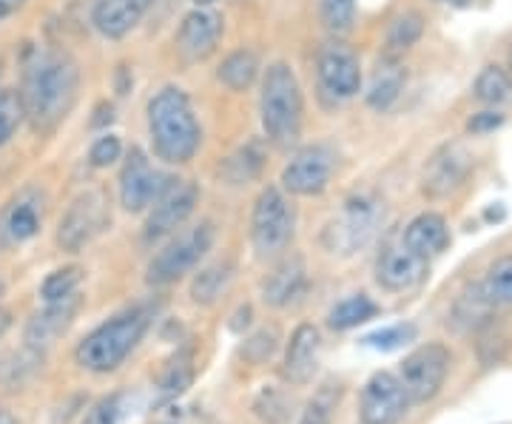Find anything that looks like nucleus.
Wrapping results in <instances>:
<instances>
[{
  "mask_svg": "<svg viewBox=\"0 0 512 424\" xmlns=\"http://www.w3.org/2000/svg\"><path fill=\"white\" fill-rule=\"evenodd\" d=\"M20 103L35 134H55L72 114L80 92V69L63 49H37L23 66Z\"/></svg>",
  "mask_w": 512,
  "mask_h": 424,
  "instance_id": "nucleus-1",
  "label": "nucleus"
},
{
  "mask_svg": "<svg viewBox=\"0 0 512 424\" xmlns=\"http://www.w3.org/2000/svg\"><path fill=\"white\" fill-rule=\"evenodd\" d=\"M148 134L157 157L168 166H185L200 151L202 131L183 89L165 86L148 100Z\"/></svg>",
  "mask_w": 512,
  "mask_h": 424,
  "instance_id": "nucleus-2",
  "label": "nucleus"
},
{
  "mask_svg": "<svg viewBox=\"0 0 512 424\" xmlns=\"http://www.w3.org/2000/svg\"><path fill=\"white\" fill-rule=\"evenodd\" d=\"M154 311H157L154 305H134L123 314L111 316L109 322L86 333V339L74 348V362L89 373L117 370L143 342V336L151 328Z\"/></svg>",
  "mask_w": 512,
  "mask_h": 424,
  "instance_id": "nucleus-3",
  "label": "nucleus"
},
{
  "mask_svg": "<svg viewBox=\"0 0 512 424\" xmlns=\"http://www.w3.org/2000/svg\"><path fill=\"white\" fill-rule=\"evenodd\" d=\"M259 114H262V129L268 143L276 148L296 146L302 134V114L305 100L299 80L288 63H271L262 77V94H259Z\"/></svg>",
  "mask_w": 512,
  "mask_h": 424,
  "instance_id": "nucleus-4",
  "label": "nucleus"
},
{
  "mask_svg": "<svg viewBox=\"0 0 512 424\" xmlns=\"http://www.w3.org/2000/svg\"><path fill=\"white\" fill-rule=\"evenodd\" d=\"M384 222V203L370 191L350 194L342 211L325 225L322 245L336 257H353L370 245Z\"/></svg>",
  "mask_w": 512,
  "mask_h": 424,
  "instance_id": "nucleus-5",
  "label": "nucleus"
},
{
  "mask_svg": "<svg viewBox=\"0 0 512 424\" xmlns=\"http://www.w3.org/2000/svg\"><path fill=\"white\" fill-rule=\"evenodd\" d=\"M214 222H200L197 228H188L183 234H174L168 237L163 248L154 254V259L148 262L146 282L154 285V288H165L171 282H177L185 274H191L197 265L202 262V257L211 251L214 245Z\"/></svg>",
  "mask_w": 512,
  "mask_h": 424,
  "instance_id": "nucleus-6",
  "label": "nucleus"
},
{
  "mask_svg": "<svg viewBox=\"0 0 512 424\" xmlns=\"http://www.w3.org/2000/svg\"><path fill=\"white\" fill-rule=\"evenodd\" d=\"M293 220L296 217H293V205L288 203V197L276 185L262 188L251 211V245H254L256 257L274 259L285 254L293 237Z\"/></svg>",
  "mask_w": 512,
  "mask_h": 424,
  "instance_id": "nucleus-7",
  "label": "nucleus"
},
{
  "mask_svg": "<svg viewBox=\"0 0 512 424\" xmlns=\"http://www.w3.org/2000/svg\"><path fill=\"white\" fill-rule=\"evenodd\" d=\"M450 365H453V353L441 342H427V345H419L416 351L407 353L396 376L402 382L410 405L433 402L450 376Z\"/></svg>",
  "mask_w": 512,
  "mask_h": 424,
  "instance_id": "nucleus-8",
  "label": "nucleus"
},
{
  "mask_svg": "<svg viewBox=\"0 0 512 424\" xmlns=\"http://www.w3.org/2000/svg\"><path fill=\"white\" fill-rule=\"evenodd\" d=\"M200 203V188L191 180H168L160 197L148 208L146 228H143V242L146 245H160L168 237H174L185 220L194 214Z\"/></svg>",
  "mask_w": 512,
  "mask_h": 424,
  "instance_id": "nucleus-9",
  "label": "nucleus"
},
{
  "mask_svg": "<svg viewBox=\"0 0 512 424\" xmlns=\"http://www.w3.org/2000/svg\"><path fill=\"white\" fill-rule=\"evenodd\" d=\"M109 220V200L103 197V191H97V188L83 191L74 197L72 205L66 208V214L60 217L57 245L69 254H77L106 228Z\"/></svg>",
  "mask_w": 512,
  "mask_h": 424,
  "instance_id": "nucleus-10",
  "label": "nucleus"
},
{
  "mask_svg": "<svg viewBox=\"0 0 512 424\" xmlns=\"http://www.w3.org/2000/svg\"><path fill=\"white\" fill-rule=\"evenodd\" d=\"M46 194L40 188H20L9 203L0 208V251H12L32 242L43 228Z\"/></svg>",
  "mask_w": 512,
  "mask_h": 424,
  "instance_id": "nucleus-11",
  "label": "nucleus"
},
{
  "mask_svg": "<svg viewBox=\"0 0 512 424\" xmlns=\"http://www.w3.org/2000/svg\"><path fill=\"white\" fill-rule=\"evenodd\" d=\"M410 410V399L402 382L390 370H376L359 393V422L362 424H399Z\"/></svg>",
  "mask_w": 512,
  "mask_h": 424,
  "instance_id": "nucleus-12",
  "label": "nucleus"
},
{
  "mask_svg": "<svg viewBox=\"0 0 512 424\" xmlns=\"http://www.w3.org/2000/svg\"><path fill=\"white\" fill-rule=\"evenodd\" d=\"M316 77H319V86L322 92L330 94L333 100H350L362 92V63L359 55L339 43V40H330L319 49L316 55Z\"/></svg>",
  "mask_w": 512,
  "mask_h": 424,
  "instance_id": "nucleus-13",
  "label": "nucleus"
},
{
  "mask_svg": "<svg viewBox=\"0 0 512 424\" xmlns=\"http://www.w3.org/2000/svg\"><path fill=\"white\" fill-rule=\"evenodd\" d=\"M168 180L171 177H165V174L151 168L146 151L134 146L128 151L123 171H120V205L126 208L128 214H143L160 197V191H163Z\"/></svg>",
  "mask_w": 512,
  "mask_h": 424,
  "instance_id": "nucleus-14",
  "label": "nucleus"
},
{
  "mask_svg": "<svg viewBox=\"0 0 512 424\" xmlns=\"http://www.w3.org/2000/svg\"><path fill=\"white\" fill-rule=\"evenodd\" d=\"M336 157L328 146H308L296 151L282 168V188L296 197H319L330 185Z\"/></svg>",
  "mask_w": 512,
  "mask_h": 424,
  "instance_id": "nucleus-15",
  "label": "nucleus"
},
{
  "mask_svg": "<svg viewBox=\"0 0 512 424\" xmlns=\"http://www.w3.org/2000/svg\"><path fill=\"white\" fill-rule=\"evenodd\" d=\"M473 154L461 143H447L441 146L430 163L424 168V180H421V188L427 197L439 200V197H450L453 191H458L461 185L467 183L470 171H473Z\"/></svg>",
  "mask_w": 512,
  "mask_h": 424,
  "instance_id": "nucleus-16",
  "label": "nucleus"
},
{
  "mask_svg": "<svg viewBox=\"0 0 512 424\" xmlns=\"http://www.w3.org/2000/svg\"><path fill=\"white\" fill-rule=\"evenodd\" d=\"M427 268H430V262L413 254L402 240L387 242L376 259V282L390 294H404L424 282Z\"/></svg>",
  "mask_w": 512,
  "mask_h": 424,
  "instance_id": "nucleus-17",
  "label": "nucleus"
},
{
  "mask_svg": "<svg viewBox=\"0 0 512 424\" xmlns=\"http://www.w3.org/2000/svg\"><path fill=\"white\" fill-rule=\"evenodd\" d=\"M80 305H83L80 291L72 296H66V299H57V302H46L43 311L32 314V319L26 322V331H23L26 348L35 353H43L46 348H52L57 339L69 331V325L74 322Z\"/></svg>",
  "mask_w": 512,
  "mask_h": 424,
  "instance_id": "nucleus-18",
  "label": "nucleus"
},
{
  "mask_svg": "<svg viewBox=\"0 0 512 424\" xmlns=\"http://www.w3.org/2000/svg\"><path fill=\"white\" fill-rule=\"evenodd\" d=\"M322 356V333L311 322H302L288 339L285 359H282V379L293 388L311 385Z\"/></svg>",
  "mask_w": 512,
  "mask_h": 424,
  "instance_id": "nucleus-19",
  "label": "nucleus"
},
{
  "mask_svg": "<svg viewBox=\"0 0 512 424\" xmlns=\"http://www.w3.org/2000/svg\"><path fill=\"white\" fill-rule=\"evenodd\" d=\"M308 291V268L302 257H285L262 282V302L276 311L296 305Z\"/></svg>",
  "mask_w": 512,
  "mask_h": 424,
  "instance_id": "nucleus-20",
  "label": "nucleus"
},
{
  "mask_svg": "<svg viewBox=\"0 0 512 424\" xmlns=\"http://www.w3.org/2000/svg\"><path fill=\"white\" fill-rule=\"evenodd\" d=\"M222 37V20L220 15L208 12L197 6L194 12H188L180 23L177 32V46L183 52L185 60H205L217 52Z\"/></svg>",
  "mask_w": 512,
  "mask_h": 424,
  "instance_id": "nucleus-21",
  "label": "nucleus"
},
{
  "mask_svg": "<svg viewBox=\"0 0 512 424\" xmlns=\"http://www.w3.org/2000/svg\"><path fill=\"white\" fill-rule=\"evenodd\" d=\"M154 0H97L92 12L94 29L109 40L126 37L137 23L146 18Z\"/></svg>",
  "mask_w": 512,
  "mask_h": 424,
  "instance_id": "nucleus-22",
  "label": "nucleus"
},
{
  "mask_svg": "<svg viewBox=\"0 0 512 424\" xmlns=\"http://www.w3.org/2000/svg\"><path fill=\"white\" fill-rule=\"evenodd\" d=\"M402 242L413 254H419L421 259L430 262L433 257H439V254L447 251V245H450V225L436 211H424V214L413 217L404 225Z\"/></svg>",
  "mask_w": 512,
  "mask_h": 424,
  "instance_id": "nucleus-23",
  "label": "nucleus"
},
{
  "mask_svg": "<svg viewBox=\"0 0 512 424\" xmlns=\"http://www.w3.org/2000/svg\"><path fill=\"white\" fill-rule=\"evenodd\" d=\"M404 83H407V69L402 66V60L384 55L373 77H370V86H367L365 92L367 106L373 111H379V114L390 111L396 106V100L402 97Z\"/></svg>",
  "mask_w": 512,
  "mask_h": 424,
  "instance_id": "nucleus-24",
  "label": "nucleus"
},
{
  "mask_svg": "<svg viewBox=\"0 0 512 424\" xmlns=\"http://www.w3.org/2000/svg\"><path fill=\"white\" fill-rule=\"evenodd\" d=\"M262 166H265V151H262V143L259 140H251L245 146H239L231 157H225L220 166L222 183L228 185H248L254 183L256 177L262 174Z\"/></svg>",
  "mask_w": 512,
  "mask_h": 424,
  "instance_id": "nucleus-25",
  "label": "nucleus"
},
{
  "mask_svg": "<svg viewBox=\"0 0 512 424\" xmlns=\"http://www.w3.org/2000/svg\"><path fill=\"white\" fill-rule=\"evenodd\" d=\"M478 296L490 305V308H510L512 305V257L495 259L487 268V274L481 282H476Z\"/></svg>",
  "mask_w": 512,
  "mask_h": 424,
  "instance_id": "nucleus-26",
  "label": "nucleus"
},
{
  "mask_svg": "<svg viewBox=\"0 0 512 424\" xmlns=\"http://www.w3.org/2000/svg\"><path fill=\"white\" fill-rule=\"evenodd\" d=\"M473 97L490 109L507 106V103H512V74L501 66H495V63L484 66L478 72L476 83H473Z\"/></svg>",
  "mask_w": 512,
  "mask_h": 424,
  "instance_id": "nucleus-27",
  "label": "nucleus"
},
{
  "mask_svg": "<svg viewBox=\"0 0 512 424\" xmlns=\"http://www.w3.org/2000/svg\"><path fill=\"white\" fill-rule=\"evenodd\" d=\"M234 282V265L228 262H214L208 268H202L200 274L191 282V299L197 305H214Z\"/></svg>",
  "mask_w": 512,
  "mask_h": 424,
  "instance_id": "nucleus-28",
  "label": "nucleus"
},
{
  "mask_svg": "<svg viewBox=\"0 0 512 424\" xmlns=\"http://www.w3.org/2000/svg\"><path fill=\"white\" fill-rule=\"evenodd\" d=\"M379 316V305L367 294H353L342 299L328 314V325L333 331H353L359 325H365L370 319Z\"/></svg>",
  "mask_w": 512,
  "mask_h": 424,
  "instance_id": "nucleus-29",
  "label": "nucleus"
},
{
  "mask_svg": "<svg viewBox=\"0 0 512 424\" xmlns=\"http://www.w3.org/2000/svg\"><path fill=\"white\" fill-rule=\"evenodd\" d=\"M256 74H259V57L251 49H237L222 60L217 77L231 92H245L256 83Z\"/></svg>",
  "mask_w": 512,
  "mask_h": 424,
  "instance_id": "nucleus-30",
  "label": "nucleus"
},
{
  "mask_svg": "<svg viewBox=\"0 0 512 424\" xmlns=\"http://www.w3.org/2000/svg\"><path fill=\"white\" fill-rule=\"evenodd\" d=\"M424 35V18L419 12H402L390 20V29H387V55L399 57L407 49H413Z\"/></svg>",
  "mask_w": 512,
  "mask_h": 424,
  "instance_id": "nucleus-31",
  "label": "nucleus"
},
{
  "mask_svg": "<svg viewBox=\"0 0 512 424\" xmlns=\"http://www.w3.org/2000/svg\"><path fill=\"white\" fill-rule=\"evenodd\" d=\"M493 314V308L478 296V288H467L464 294L458 296L456 308H453V314H450V322L458 325V328H464V331H470V328H481V325H487V319Z\"/></svg>",
  "mask_w": 512,
  "mask_h": 424,
  "instance_id": "nucleus-32",
  "label": "nucleus"
},
{
  "mask_svg": "<svg viewBox=\"0 0 512 424\" xmlns=\"http://www.w3.org/2000/svg\"><path fill=\"white\" fill-rule=\"evenodd\" d=\"M128 413H131V393L128 390H114V393L94 402L83 424H123L128 419Z\"/></svg>",
  "mask_w": 512,
  "mask_h": 424,
  "instance_id": "nucleus-33",
  "label": "nucleus"
},
{
  "mask_svg": "<svg viewBox=\"0 0 512 424\" xmlns=\"http://www.w3.org/2000/svg\"><path fill=\"white\" fill-rule=\"evenodd\" d=\"M80 282H83V268L80 265H66V268H57L49 277L40 282V299L43 302H57V299H66L80 291Z\"/></svg>",
  "mask_w": 512,
  "mask_h": 424,
  "instance_id": "nucleus-34",
  "label": "nucleus"
},
{
  "mask_svg": "<svg viewBox=\"0 0 512 424\" xmlns=\"http://www.w3.org/2000/svg\"><path fill=\"white\" fill-rule=\"evenodd\" d=\"M339 396H342V385H333L325 382L322 388L313 393V399L305 405L299 424H330L333 422V410L339 405Z\"/></svg>",
  "mask_w": 512,
  "mask_h": 424,
  "instance_id": "nucleus-35",
  "label": "nucleus"
},
{
  "mask_svg": "<svg viewBox=\"0 0 512 424\" xmlns=\"http://www.w3.org/2000/svg\"><path fill=\"white\" fill-rule=\"evenodd\" d=\"M416 333H419V328H416L413 322H399V325H387V328L367 333L362 342H365L367 348H373V351L390 353L399 351L404 345H410V342L416 339Z\"/></svg>",
  "mask_w": 512,
  "mask_h": 424,
  "instance_id": "nucleus-36",
  "label": "nucleus"
},
{
  "mask_svg": "<svg viewBox=\"0 0 512 424\" xmlns=\"http://www.w3.org/2000/svg\"><path fill=\"white\" fill-rule=\"evenodd\" d=\"M319 18L330 35H348L356 20V0H319Z\"/></svg>",
  "mask_w": 512,
  "mask_h": 424,
  "instance_id": "nucleus-37",
  "label": "nucleus"
},
{
  "mask_svg": "<svg viewBox=\"0 0 512 424\" xmlns=\"http://www.w3.org/2000/svg\"><path fill=\"white\" fill-rule=\"evenodd\" d=\"M26 114H23V103H20L18 89H0V148L12 143V137L18 134L23 126Z\"/></svg>",
  "mask_w": 512,
  "mask_h": 424,
  "instance_id": "nucleus-38",
  "label": "nucleus"
},
{
  "mask_svg": "<svg viewBox=\"0 0 512 424\" xmlns=\"http://www.w3.org/2000/svg\"><path fill=\"white\" fill-rule=\"evenodd\" d=\"M254 413L265 424H285L291 419V402L276 388H265L254 402Z\"/></svg>",
  "mask_w": 512,
  "mask_h": 424,
  "instance_id": "nucleus-39",
  "label": "nucleus"
},
{
  "mask_svg": "<svg viewBox=\"0 0 512 424\" xmlns=\"http://www.w3.org/2000/svg\"><path fill=\"white\" fill-rule=\"evenodd\" d=\"M120 154H123V143H120V137H114V134H103V137H97V140H94L92 151H89V163H92L94 168H109L120 160Z\"/></svg>",
  "mask_w": 512,
  "mask_h": 424,
  "instance_id": "nucleus-40",
  "label": "nucleus"
},
{
  "mask_svg": "<svg viewBox=\"0 0 512 424\" xmlns=\"http://www.w3.org/2000/svg\"><path fill=\"white\" fill-rule=\"evenodd\" d=\"M276 342H279V331H276V328H262V331H256L254 336L245 342V356L259 365V362L271 359V353L276 351Z\"/></svg>",
  "mask_w": 512,
  "mask_h": 424,
  "instance_id": "nucleus-41",
  "label": "nucleus"
},
{
  "mask_svg": "<svg viewBox=\"0 0 512 424\" xmlns=\"http://www.w3.org/2000/svg\"><path fill=\"white\" fill-rule=\"evenodd\" d=\"M504 120H507V117H504L498 109H484L470 117L467 131H470V134H490V131L501 129V126H504Z\"/></svg>",
  "mask_w": 512,
  "mask_h": 424,
  "instance_id": "nucleus-42",
  "label": "nucleus"
},
{
  "mask_svg": "<svg viewBox=\"0 0 512 424\" xmlns=\"http://www.w3.org/2000/svg\"><path fill=\"white\" fill-rule=\"evenodd\" d=\"M97 117H92V126L94 129H103V126H109L111 120H114V109H111V103H100L97 109H94Z\"/></svg>",
  "mask_w": 512,
  "mask_h": 424,
  "instance_id": "nucleus-43",
  "label": "nucleus"
},
{
  "mask_svg": "<svg viewBox=\"0 0 512 424\" xmlns=\"http://www.w3.org/2000/svg\"><path fill=\"white\" fill-rule=\"evenodd\" d=\"M26 3H29V0H0V20L18 15L20 9L26 6Z\"/></svg>",
  "mask_w": 512,
  "mask_h": 424,
  "instance_id": "nucleus-44",
  "label": "nucleus"
},
{
  "mask_svg": "<svg viewBox=\"0 0 512 424\" xmlns=\"http://www.w3.org/2000/svg\"><path fill=\"white\" fill-rule=\"evenodd\" d=\"M9 328H12V314L0 305V336L9 331Z\"/></svg>",
  "mask_w": 512,
  "mask_h": 424,
  "instance_id": "nucleus-45",
  "label": "nucleus"
},
{
  "mask_svg": "<svg viewBox=\"0 0 512 424\" xmlns=\"http://www.w3.org/2000/svg\"><path fill=\"white\" fill-rule=\"evenodd\" d=\"M441 6H453V9H467V6H473V0H436Z\"/></svg>",
  "mask_w": 512,
  "mask_h": 424,
  "instance_id": "nucleus-46",
  "label": "nucleus"
},
{
  "mask_svg": "<svg viewBox=\"0 0 512 424\" xmlns=\"http://www.w3.org/2000/svg\"><path fill=\"white\" fill-rule=\"evenodd\" d=\"M0 424H18V419H15L9 410H3V407H0Z\"/></svg>",
  "mask_w": 512,
  "mask_h": 424,
  "instance_id": "nucleus-47",
  "label": "nucleus"
},
{
  "mask_svg": "<svg viewBox=\"0 0 512 424\" xmlns=\"http://www.w3.org/2000/svg\"><path fill=\"white\" fill-rule=\"evenodd\" d=\"M197 6H208V3H214V0H194Z\"/></svg>",
  "mask_w": 512,
  "mask_h": 424,
  "instance_id": "nucleus-48",
  "label": "nucleus"
},
{
  "mask_svg": "<svg viewBox=\"0 0 512 424\" xmlns=\"http://www.w3.org/2000/svg\"><path fill=\"white\" fill-rule=\"evenodd\" d=\"M3 291H6V285H3V279H0V299H3Z\"/></svg>",
  "mask_w": 512,
  "mask_h": 424,
  "instance_id": "nucleus-49",
  "label": "nucleus"
},
{
  "mask_svg": "<svg viewBox=\"0 0 512 424\" xmlns=\"http://www.w3.org/2000/svg\"><path fill=\"white\" fill-rule=\"evenodd\" d=\"M510 72H512V49H510Z\"/></svg>",
  "mask_w": 512,
  "mask_h": 424,
  "instance_id": "nucleus-50",
  "label": "nucleus"
}]
</instances>
